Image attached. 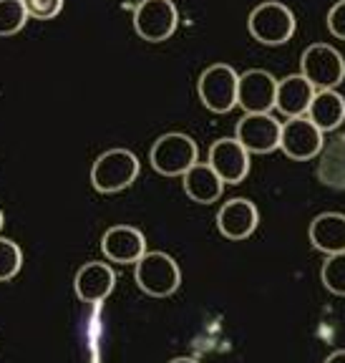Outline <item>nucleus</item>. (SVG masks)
Here are the masks:
<instances>
[{"instance_id": "f257e3e1", "label": "nucleus", "mask_w": 345, "mask_h": 363, "mask_svg": "<svg viewBox=\"0 0 345 363\" xmlns=\"http://www.w3.org/2000/svg\"><path fill=\"white\" fill-rule=\"evenodd\" d=\"M142 172L139 157L131 149L116 147L98 154L91 167V187L101 194H116L129 189Z\"/></svg>"}, {"instance_id": "f03ea898", "label": "nucleus", "mask_w": 345, "mask_h": 363, "mask_svg": "<svg viewBox=\"0 0 345 363\" xmlns=\"http://www.w3.org/2000/svg\"><path fill=\"white\" fill-rule=\"evenodd\" d=\"M134 280L142 293L152 295V298H169L179 290L181 270L171 255L162 250H154V252L147 250L134 262Z\"/></svg>"}, {"instance_id": "7ed1b4c3", "label": "nucleus", "mask_w": 345, "mask_h": 363, "mask_svg": "<svg viewBox=\"0 0 345 363\" xmlns=\"http://www.w3.org/2000/svg\"><path fill=\"white\" fill-rule=\"evenodd\" d=\"M295 13L278 0H265L255 6L247 18L249 35L262 45H285L295 35Z\"/></svg>"}, {"instance_id": "20e7f679", "label": "nucleus", "mask_w": 345, "mask_h": 363, "mask_svg": "<svg viewBox=\"0 0 345 363\" xmlns=\"http://www.w3.org/2000/svg\"><path fill=\"white\" fill-rule=\"evenodd\" d=\"M149 162H152V169L157 174L181 177L189 167L199 162V147L189 134L169 131V134H162L152 144Z\"/></svg>"}, {"instance_id": "39448f33", "label": "nucleus", "mask_w": 345, "mask_h": 363, "mask_svg": "<svg viewBox=\"0 0 345 363\" xmlns=\"http://www.w3.org/2000/svg\"><path fill=\"white\" fill-rule=\"evenodd\" d=\"M239 74L227 63H212L202 71L197 81V94L204 108L212 113H230L237 106Z\"/></svg>"}, {"instance_id": "423d86ee", "label": "nucleus", "mask_w": 345, "mask_h": 363, "mask_svg": "<svg viewBox=\"0 0 345 363\" xmlns=\"http://www.w3.org/2000/svg\"><path fill=\"white\" fill-rule=\"evenodd\" d=\"M300 74L317 89H338L345 81V58L330 43H312L302 51Z\"/></svg>"}, {"instance_id": "0eeeda50", "label": "nucleus", "mask_w": 345, "mask_h": 363, "mask_svg": "<svg viewBox=\"0 0 345 363\" xmlns=\"http://www.w3.org/2000/svg\"><path fill=\"white\" fill-rule=\"evenodd\" d=\"M179 28L174 0H142L134 11V30L147 43H164Z\"/></svg>"}, {"instance_id": "6e6552de", "label": "nucleus", "mask_w": 345, "mask_h": 363, "mask_svg": "<svg viewBox=\"0 0 345 363\" xmlns=\"http://www.w3.org/2000/svg\"><path fill=\"white\" fill-rule=\"evenodd\" d=\"M293 162H307L323 152V131L307 116H293L280 129V147Z\"/></svg>"}, {"instance_id": "1a4fd4ad", "label": "nucleus", "mask_w": 345, "mask_h": 363, "mask_svg": "<svg viewBox=\"0 0 345 363\" xmlns=\"http://www.w3.org/2000/svg\"><path fill=\"white\" fill-rule=\"evenodd\" d=\"M275 91L278 79L265 68H249L239 74L237 81V106L244 113H270L275 108Z\"/></svg>"}, {"instance_id": "9d476101", "label": "nucleus", "mask_w": 345, "mask_h": 363, "mask_svg": "<svg viewBox=\"0 0 345 363\" xmlns=\"http://www.w3.org/2000/svg\"><path fill=\"white\" fill-rule=\"evenodd\" d=\"M280 129L283 121H278L272 113H244L234 139L249 154H272L280 147Z\"/></svg>"}, {"instance_id": "9b49d317", "label": "nucleus", "mask_w": 345, "mask_h": 363, "mask_svg": "<svg viewBox=\"0 0 345 363\" xmlns=\"http://www.w3.org/2000/svg\"><path fill=\"white\" fill-rule=\"evenodd\" d=\"M257 225H260V212H257L255 202L247 197L227 199L217 212V230L222 238L232 240V242L252 238Z\"/></svg>"}, {"instance_id": "f8f14e48", "label": "nucleus", "mask_w": 345, "mask_h": 363, "mask_svg": "<svg viewBox=\"0 0 345 363\" xmlns=\"http://www.w3.org/2000/svg\"><path fill=\"white\" fill-rule=\"evenodd\" d=\"M101 252L108 262L134 265L147 252V238L134 225H113L101 238Z\"/></svg>"}, {"instance_id": "ddd939ff", "label": "nucleus", "mask_w": 345, "mask_h": 363, "mask_svg": "<svg viewBox=\"0 0 345 363\" xmlns=\"http://www.w3.org/2000/svg\"><path fill=\"white\" fill-rule=\"evenodd\" d=\"M249 157L252 154L237 139H217L210 147V162L207 164L217 172V177L225 184H242L249 174Z\"/></svg>"}, {"instance_id": "4468645a", "label": "nucleus", "mask_w": 345, "mask_h": 363, "mask_svg": "<svg viewBox=\"0 0 345 363\" xmlns=\"http://www.w3.org/2000/svg\"><path fill=\"white\" fill-rule=\"evenodd\" d=\"M113 288H116V272L108 262H86L79 267L74 278V290L79 301L89 306L103 303L113 293Z\"/></svg>"}, {"instance_id": "2eb2a0df", "label": "nucleus", "mask_w": 345, "mask_h": 363, "mask_svg": "<svg viewBox=\"0 0 345 363\" xmlns=\"http://www.w3.org/2000/svg\"><path fill=\"white\" fill-rule=\"evenodd\" d=\"M312 96H315V86H312L305 76L302 74L288 76V79L278 81L275 108H278L283 116H288V119H293V116H305Z\"/></svg>"}, {"instance_id": "dca6fc26", "label": "nucleus", "mask_w": 345, "mask_h": 363, "mask_svg": "<svg viewBox=\"0 0 345 363\" xmlns=\"http://www.w3.org/2000/svg\"><path fill=\"white\" fill-rule=\"evenodd\" d=\"M305 116L323 134L340 129L345 121V96L338 89H317Z\"/></svg>"}, {"instance_id": "f3484780", "label": "nucleus", "mask_w": 345, "mask_h": 363, "mask_svg": "<svg viewBox=\"0 0 345 363\" xmlns=\"http://www.w3.org/2000/svg\"><path fill=\"white\" fill-rule=\"evenodd\" d=\"M307 238H310L312 247L325 252V255L345 252V215L343 212L317 215L307 227Z\"/></svg>"}, {"instance_id": "a211bd4d", "label": "nucleus", "mask_w": 345, "mask_h": 363, "mask_svg": "<svg viewBox=\"0 0 345 363\" xmlns=\"http://www.w3.org/2000/svg\"><path fill=\"white\" fill-rule=\"evenodd\" d=\"M181 184H184V192L192 202L197 204H212L222 197L225 192V182L217 177V172L204 162L189 167L184 174H181Z\"/></svg>"}, {"instance_id": "6ab92c4d", "label": "nucleus", "mask_w": 345, "mask_h": 363, "mask_svg": "<svg viewBox=\"0 0 345 363\" xmlns=\"http://www.w3.org/2000/svg\"><path fill=\"white\" fill-rule=\"evenodd\" d=\"M26 23H28V13L23 8V0H0V38L21 33Z\"/></svg>"}, {"instance_id": "aec40b11", "label": "nucleus", "mask_w": 345, "mask_h": 363, "mask_svg": "<svg viewBox=\"0 0 345 363\" xmlns=\"http://www.w3.org/2000/svg\"><path fill=\"white\" fill-rule=\"evenodd\" d=\"M320 280H323L325 290L338 298H345V252H335L328 255L320 270Z\"/></svg>"}, {"instance_id": "412c9836", "label": "nucleus", "mask_w": 345, "mask_h": 363, "mask_svg": "<svg viewBox=\"0 0 345 363\" xmlns=\"http://www.w3.org/2000/svg\"><path fill=\"white\" fill-rule=\"evenodd\" d=\"M23 267V250L18 242L8 238H0V283H8L21 272Z\"/></svg>"}, {"instance_id": "4be33fe9", "label": "nucleus", "mask_w": 345, "mask_h": 363, "mask_svg": "<svg viewBox=\"0 0 345 363\" xmlns=\"http://www.w3.org/2000/svg\"><path fill=\"white\" fill-rule=\"evenodd\" d=\"M23 8H26L28 18H35V21H53L56 16H61L63 0H23Z\"/></svg>"}, {"instance_id": "5701e85b", "label": "nucleus", "mask_w": 345, "mask_h": 363, "mask_svg": "<svg viewBox=\"0 0 345 363\" xmlns=\"http://www.w3.org/2000/svg\"><path fill=\"white\" fill-rule=\"evenodd\" d=\"M328 30L330 35L345 40V0H338L328 11Z\"/></svg>"}, {"instance_id": "b1692460", "label": "nucleus", "mask_w": 345, "mask_h": 363, "mask_svg": "<svg viewBox=\"0 0 345 363\" xmlns=\"http://www.w3.org/2000/svg\"><path fill=\"white\" fill-rule=\"evenodd\" d=\"M325 363H345V348H340V351H333L328 358H325Z\"/></svg>"}, {"instance_id": "393cba45", "label": "nucleus", "mask_w": 345, "mask_h": 363, "mask_svg": "<svg viewBox=\"0 0 345 363\" xmlns=\"http://www.w3.org/2000/svg\"><path fill=\"white\" fill-rule=\"evenodd\" d=\"M169 363H199L197 358H192V356H176V358H171Z\"/></svg>"}, {"instance_id": "a878e982", "label": "nucleus", "mask_w": 345, "mask_h": 363, "mask_svg": "<svg viewBox=\"0 0 345 363\" xmlns=\"http://www.w3.org/2000/svg\"><path fill=\"white\" fill-rule=\"evenodd\" d=\"M3 225H6V215H3V210H0V230H3Z\"/></svg>"}]
</instances>
